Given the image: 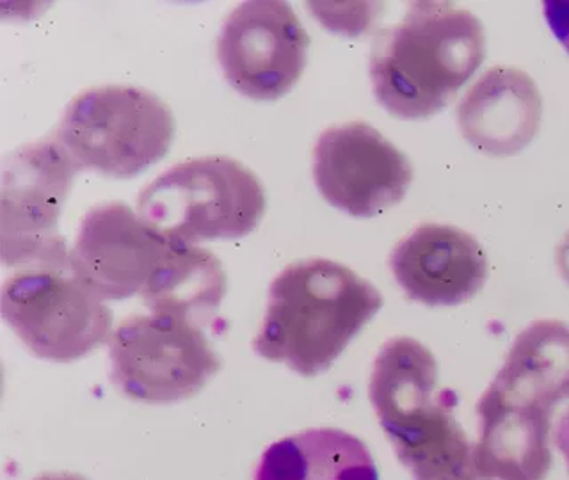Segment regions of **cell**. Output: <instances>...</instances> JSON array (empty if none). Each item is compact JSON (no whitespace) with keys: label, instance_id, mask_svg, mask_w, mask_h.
I'll list each match as a JSON object with an SVG mask.
<instances>
[{"label":"cell","instance_id":"cell-1","mask_svg":"<svg viewBox=\"0 0 569 480\" xmlns=\"http://www.w3.org/2000/svg\"><path fill=\"white\" fill-rule=\"evenodd\" d=\"M569 399V326L536 320L512 343L477 404V470L485 480H547L551 418Z\"/></svg>","mask_w":569,"mask_h":480},{"label":"cell","instance_id":"cell-2","mask_svg":"<svg viewBox=\"0 0 569 480\" xmlns=\"http://www.w3.org/2000/svg\"><path fill=\"white\" fill-rule=\"evenodd\" d=\"M485 58V27L476 14L452 2H413L402 22L373 41V94L400 120L431 118L452 102Z\"/></svg>","mask_w":569,"mask_h":480},{"label":"cell","instance_id":"cell-3","mask_svg":"<svg viewBox=\"0 0 569 480\" xmlns=\"http://www.w3.org/2000/svg\"><path fill=\"white\" fill-rule=\"evenodd\" d=\"M369 397L413 480H485L473 443L456 418L458 399L438 388V363L423 343L411 337L388 340L373 361Z\"/></svg>","mask_w":569,"mask_h":480},{"label":"cell","instance_id":"cell-4","mask_svg":"<svg viewBox=\"0 0 569 480\" xmlns=\"http://www.w3.org/2000/svg\"><path fill=\"white\" fill-rule=\"evenodd\" d=\"M381 307V292L343 263L326 258L290 263L272 281L254 351L313 378Z\"/></svg>","mask_w":569,"mask_h":480},{"label":"cell","instance_id":"cell-5","mask_svg":"<svg viewBox=\"0 0 569 480\" xmlns=\"http://www.w3.org/2000/svg\"><path fill=\"white\" fill-rule=\"evenodd\" d=\"M266 212L260 178L239 160L216 156L177 164L139 194L138 213L171 244L240 239Z\"/></svg>","mask_w":569,"mask_h":480},{"label":"cell","instance_id":"cell-6","mask_svg":"<svg viewBox=\"0 0 569 480\" xmlns=\"http://www.w3.org/2000/svg\"><path fill=\"white\" fill-rule=\"evenodd\" d=\"M174 116L157 94L130 86H100L71 100L53 139L79 169L132 178L164 159Z\"/></svg>","mask_w":569,"mask_h":480},{"label":"cell","instance_id":"cell-7","mask_svg":"<svg viewBox=\"0 0 569 480\" xmlns=\"http://www.w3.org/2000/svg\"><path fill=\"white\" fill-rule=\"evenodd\" d=\"M2 316L29 351L68 363L109 342L111 308L70 257L14 269L2 287Z\"/></svg>","mask_w":569,"mask_h":480},{"label":"cell","instance_id":"cell-8","mask_svg":"<svg viewBox=\"0 0 569 480\" xmlns=\"http://www.w3.org/2000/svg\"><path fill=\"white\" fill-rule=\"evenodd\" d=\"M107 346L112 381L124 396L148 404L189 399L221 369L200 326L151 311L121 320Z\"/></svg>","mask_w":569,"mask_h":480},{"label":"cell","instance_id":"cell-9","mask_svg":"<svg viewBox=\"0 0 569 480\" xmlns=\"http://www.w3.org/2000/svg\"><path fill=\"white\" fill-rule=\"evenodd\" d=\"M79 171L53 138L11 153L0 192V244L6 266L20 269L70 257L59 233V219Z\"/></svg>","mask_w":569,"mask_h":480},{"label":"cell","instance_id":"cell-10","mask_svg":"<svg viewBox=\"0 0 569 480\" xmlns=\"http://www.w3.org/2000/svg\"><path fill=\"white\" fill-rule=\"evenodd\" d=\"M310 36L287 2L237 6L222 27L218 58L231 88L254 100L289 93L307 67Z\"/></svg>","mask_w":569,"mask_h":480},{"label":"cell","instance_id":"cell-11","mask_svg":"<svg viewBox=\"0 0 569 480\" xmlns=\"http://www.w3.org/2000/svg\"><path fill=\"white\" fill-rule=\"evenodd\" d=\"M313 177L335 209L355 218H373L405 200L413 168L381 132L363 121H351L320 133Z\"/></svg>","mask_w":569,"mask_h":480},{"label":"cell","instance_id":"cell-12","mask_svg":"<svg viewBox=\"0 0 569 480\" xmlns=\"http://www.w3.org/2000/svg\"><path fill=\"white\" fill-rule=\"evenodd\" d=\"M169 246L129 204L116 201L86 213L71 260L106 301H120L142 292Z\"/></svg>","mask_w":569,"mask_h":480},{"label":"cell","instance_id":"cell-13","mask_svg":"<svg viewBox=\"0 0 569 480\" xmlns=\"http://www.w3.org/2000/svg\"><path fill=\"white\" fill-rule=\"evenodd\" d=\"M390 267L411 301L432 308L470 301L488 280V258L479 240L440 222L420 224L400 240Z\"/></svg>","mask_w":569,"mask_h":480},{"label":"cell","instance_id":"cell-14","mask_svg":"<svg viewBox=\"0 0 569 480\" xmlns=\"http://www.w3.org/2000/svg\"><path fill=\"white\" fill-rule=\"evenodd\" d=\"M542 100L527 71L495 67L480 76L458 106L462 138L486 156L507 157L529 147L541 124Z\"/></svg>","mask_w":569,"mask_h":480},{"label":"cell","instance_id":"cell-15","mask_svg":"<svg viewBox=\"0 0 569 480\" xmlns=\"http://www.w3.org/2000/svg\"><path fill=\"white\" fill-rule=\"evenodd\" d=\"M254 480H379V471L358 436L320 427L267 447Z\"/></svg>","mask_w":569,"mask_h":480},{"label":"cell","instance_id":"cell-16","mask_svg":"<svg viewBox=\"0 0 569 480\" xmlns=\"http://www.w3.org/2000/svg\"><path fill=\"white\" fill-rule=\"evenodd\" d=\"M227 287L222 263L212 251L171 244L139 296L151 313L189 320L201 328L218 311Z\"/></svg>","mask_w":569,"mask_h":480},{"label":"cell","instance_id":"cell-17","mask_svg":"<svg viewBox=\"0 0 569 480\" xmlns=\"http://www.w3.org/2000/svg\"><path fill=\"white\" fill-rule=\"evenodd\" d=\"M542 9L548 27L569 53V0H550L542 4Z\"/></svg>","mask_w":569,"mask_h":480},{"label":"cell","instance_id":"cell-18","mask_svg":"<svg viewBox=\"0 0 569 480\" xmlns=\"http://www.w3.org/2000/svg\"><path fill=\"white\" fill-rule=\"evenodd\" d=\"M553 440H556L557 449L562 453V458L566 459L569 470V408L560 414L559 422L556 423Z\"/></svg>","mask_w":569,"mask_h":480},{"label":"cell","instance_id":"cell-19","mask_svg":"<svg viewBox=\"0 0 569 480\" xmlns=\"http://www.w3.org/2000/svg\"><path fill=\"white\" fill-rule=\"evenodd\" d=\"M557 267L559 272L569 284V231L566 233L565 239L560 240L556 251Z\"/></svg>","mask_w":569,"mask_h":480},{"label":"cell","instance_id":"cell-20","mask_svg":"<svg viewBox=\"0 0 569 480\" xmlns=\"http://www.w3.org/2000/svg\"><path fill=\"white\" fill-rule=\"evenodd\" d=\"M34 480H89L79 473H71V471H52V473H43V476L36 477Z\"/></svg>","mask_w":569,"mask_h":480}]
</instances>
